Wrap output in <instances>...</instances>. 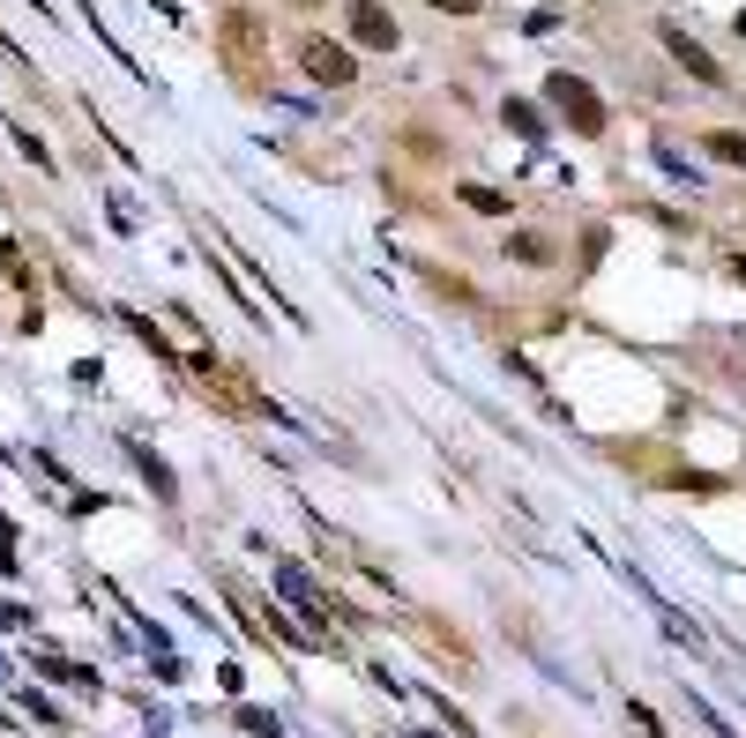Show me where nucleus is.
Masks as SVG:
<instances>
[{
  "label": "nucleus",
  "mask_w": 746,
  "mask_h": 738,
  "mask_svg": "<svg viewBox=\"0 0 746 738\" xmlns=\"http://www.w3.org/2000/svg\"><path fill=\"white\" fill-rule=\"evenodd\" d=\"M425 8H448V16H478V0H425Z\"/></svg>",
  "instance_id": "obj_14"
},
{
  "label": "nucleus",
  "mask_w": 746,
  "mask_h": 738,
  "mask_svg": "<svg viewBox=\"0 0 746 738\" xmlns=\"http://www.w3.org/2000/svg\"><path fill=\"white\" fill-rule=\"evenodd\" d=\"M217 52H224V68L239 75L247 90H262V82H269V23H262V16L232 8V16L217 23Z\"/></svg>",
  "instance_id": "obj_1"
},
{
  "label": "nucleus",
  "mask_w": 746,
  "mask_h": 738,
  "mask_svg": "<svg viewBox=\"0 0 746 738\" xmlns=\"http://www.w3.org/2000/svg\"><path fill=\"white\" fill-rule=\"evenodd\" d=\"M546 105L552 112H560V120L575 127V135H605V120H612V112H605V98H597L590 82H582V75H546Z\"/></svg>",
  "instance_id": "obj_2"
},
{
  "label": "nucleus",
  "mask_w": 746,
  "mask_h": 738,
  "mask_svg": "<svg viewBox=\"0 0 746 738\" xmlns=\"http://www.w3.org/2000/svg\"><path fill=\"white\" fill-rule=\"evenodd\" d=\"M16 149H23V157H30V165H38V173H52V149L38 142V135H23V127H16Z\"/></svg>",
  "instance_id": "obj_12"
},
{
  "label": "nucleus",
  "mask_w": 746,
  "mask_h": 738,
  "mask_svg": "<svg viewBox=\"0 0 746 738\" xmlns=\"http://www.w3.org/2000/svg\"><path fill=\"white\" fill-rule=\"evenodd\" d=\"M508 127H516V135H530V142L546 135V120H538V105H508Z\"/></svg>",
  "instance_id": "obj_11"
},
{
  "label": "nucleus",
  "mask_w": 746,
  "mask_h": 738,
  "mask_svg": "<svg viewBox=\"0 0 746 738\" xmlns=\"http://www.w3.org/2000/svg\"><path fill=\"white\" fill-rule=\"evenodd\" d=\"M739 38H746V8H739Z\"/></svg>",
  "instance_id": "obj_16"
},
{
  "label": "nucleus",
  "mask_w": 746,
  "mask_h": 738,
  "mask_svg": "<svg viewBox=\"0 0 746 738\" xmlns=\"http://www.w3.org/2000/svg\"><path fill=\"white\" fill-rule=\"evenodd\" d=\"M298 68L314 75L322 90H351V82H359V60H351L344 46H328V38H298Z\"/></svg>",
  "instance_id": "obj_3"
},
{
  "label": "nucleus",
  "mask_w": 746,
  "mask_h": 738,
  "mask_svg": "<svg viewBox=\"0 0 746 738\" xmlns=\"http://www.w3.org/2000/svg\"><path fill=\"white\" fill-rule=\"evenodd\" d=\"M508 254H516L522 269H546V262H552V239H538V232H516V239H508Z\"/></svg>",
  "instance_id": "obj_8"
},
{
  "label": "nucleus",
  "mask_w": 746,
  "mask_h": 738,
  "mask_svg": "<svg viewBox=\"0 0 746 738\" xmlns=\"http://www.w3.org/2000/svg\"><path fill=\"white\" fill-rule=\"evenodd\" d=\"M717 165H746V127H717V135H701Z\"/></svg>",
  "instance_id": "obj_7"
},
{
  "label": "nucleus",
  "mask_w": 746,
  "mask_h": 738,
  "mask_svg": "<svg viewBox=\"0 0 746 738\" xmlns=\"http://www.w3.org/2000/svg\"><path fill=\"white\" fill-rule=\"evenodd\" d=\"M239 731H254V738H276V716H269V709H239Z\"/></svg>",
  "instance_id": "obj_13"
},
{
  "label": "nucleus",
  "mask_w": 746,
  "mask_h": 738,
  "mask_svg": "<svg viewBox=\"0 0 746 738\" xmlns=\"http://www.w3.org/2000/svg\"><path fill=\"white\" fill-rule=\"evenodd\" d=\"M127 455H135V470H143V478H149V492H157V500H179L173 470H165V455H157V447H149V441H127Z\"/></svg>",
  "instance_id": "obj_6"
},
{
  "label": "nucleus",
  "mask_w": 746,
  "mask_h": 738,
  "mask_svg": "<svg viewBox=\"0 0 746 738\" xmlns=\"http://www.w3.org/2000/svg\"><path fill=\"white\" fill-rule=\"evenodd\" d=\"M351 38L373 52H396V23H389V8L381 0H351Z\"/></svg>",
  "instance_id": "obj_4"
},
{
  "label": "nucleus",
  "mask_w": 746,
  "mask_h": 738,
  "mask_svg": "<svg viewBox=\"0 0 746 738\" xmlns=\"http://www.w3.org/2000/svg\"><path fill=\"white\" fill-rule=\"evenodd\" d=\"M732 276H739V284H746V254H732Z\"/></svg>",
  "instance_id": "obj_15"
},
{
  "label": "nucleus",
  "mask_w": 746,
  "mask_h": 738,
  "mask_svg": "<svg viewBox=\"0 0 746 738\" xmlns=\"http://www.w3.org/2000/svg\"><path fill=\"white\" fill-rule=\"evenodd\" d=\"M665 52H671V60H679V68H687V75H695V82H709V90H724V68H717V60H709V52H701L695 38L679 30V23H665Z\"/></svg>",
  "instance_id": "obj_5"
},
{
  "label": "nucleus",
  "mask_w": 746,
  "mask_h": 738,
  "mask_svg": "<svg viewBox=\"0 0 746 738\" xmlns=\"http://www.w3.org/2000/svg\"><path fill=\"white\" fill-rule=\"evenodd\" d=\"M463 201H471L478 217H508V195H493V187H463Z\"/></svg>",
  "instance_id": "obj_9"
},
{
  "label": "nucleus",
  "mask_w": 746,
  "mask_h": 738,
  "mask_svg": "<svg viewBox=\"0 0 746 738\" xmlns=\"http://www.w3.org/2000/svg\"><path fill=\"white\" fill-rule=\"evenodd\" d=\"M38 671H46V679H60V687H98V679H90V671H82V665H60V657H46V665H38Z\"/></svg>",
  "instance_id": "obj_10"
}]
</instances>
